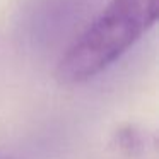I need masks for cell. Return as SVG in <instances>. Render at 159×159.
<instances>
[{"label":"cell","mask_w":159,"mask_h":159,"mask_svg":"<svg viewBox=\"0 0 159 159\" xmlns=\"http://www.w3.org/2000/svg\"><path fill=\"white\" fill-rule=\"evenodd\" d=\"M159 16V0H111L77 36L57 65L63 84H82L121 58Z\"/></svg>","instance_id":"1"}]
</instances>
